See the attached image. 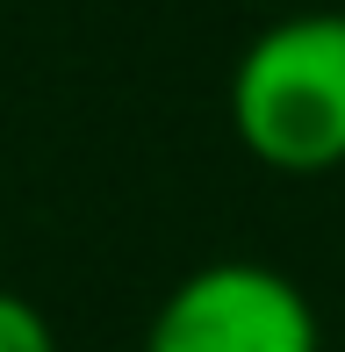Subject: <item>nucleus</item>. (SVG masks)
Returning a JSON list of instances; mask_svg holds the SVG:
<instances>
[{"label":"nucleus","instance_id":"f257e3e1","mask_svg":"<svg viewBox=\"0 0 345 352\" xmlns=\"http://www.w3.org/2000/svg\"><path fill=\"white\" fill-rule=\"evenodd\" d=\"M223 122L252 166L324 180L345 166V8H295L238 51Z\"/></svg>","mask_w":345,"mask_h":352},{"label":"nucleus","instance_id":"f03ea898","mask_svg":"<svg viewBox=\"0 0 345 352\" xmlns=\"http://www.w3.org/2000/svg\"><path fill=\"white\" fill-rule=\"evenodd\" d=\"M137 352H324V316L280 266L209 259L159 295Z\"/></svg>","mask_w":345,"mask_h":352},{"label":"nucleus","instance_id":"7ed1b4c3","mask_svg":"<svg viewBox=\"0 0 345 352\" xmlns=\"http://www.w3.org/2000/svg\"><path fill=\"white\" fill-rule=\"evenodd\" d=\"M0 352H58V324L22 287H0Z\"/></svg>","mask_w":345,"mask_h":352}]
</instances>
